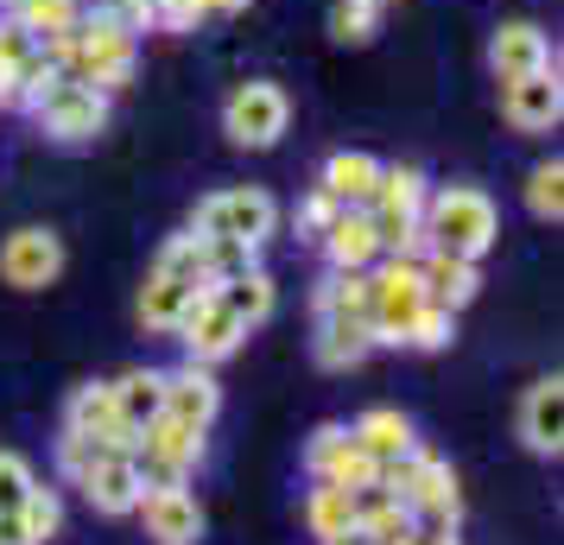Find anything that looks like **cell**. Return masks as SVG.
I'll return each mask as SVG.
<instances>
[{
  "label": "cell",
  "mask_w": 564,
  "mask_h": 545,
  "mask_svg": "<svg viewBox=\"0 0 564 545\" xmlns=\"http://www.w3.org/2000/svg\"><path fill=\"white\" fill-rule=\"evenodd\" d=\"M45 57H52L64 77L89 83V89H128L133 77V26L128 20H115V13H96V20H77L70 32H57L45 39Z\"/></svg>",
  "instance_id": "1"
},
{
  "label": "cell",
  "mask_w": 564,
  "mask_h": 545,
  "mask_svg": "<svg viewBox=\"0 0 564 545\" xmlns=\"http://www.w3.org/2000/svg\"><path fill=\"white\" fill-rule=\"evenodd\" d=\"M419 235H425V248H437V254L482 260L495 248V235H501V209L476 184H444V190H425Z\"/></svg>",
  "instance_id": "2"
},
{
  "label": "cell",
  "mask_w": 564,
  "mask_h": 545,
  "mask_svg": "<svg viewBox=\"0 0 564 545\" xmlns=\"http://www.w3.org/2000/svg\"><path fill=\"white\" fill-rule=\"evenodd\" d=\"M425 305H432V298H425V280H419V260L412 254H393L387 266L368 273V330H375V342L400 349L406 324L425 312Z\"/></svg>",
  "instance_id": "3"
},
{
  "label": "cell",
  "mask_w": 564,
  "mask_h": 545,
  "mask_svg": "<svg viewBox=\"0 0 564 545\" xmlns=\"http://www.w3.org/2000/svg\"><path fill=\"white\" fill-rule=\"evenodd\" d=\"M204 464V432L178 425V418H153L147 432H133V469L147 489H178Z\"/></svg>",
  "instance_id": "4"
},
{
  "label": "cell",
  "mask_w": 564,
  "mask_h": 545,
  "mask_svg": "<svg viewBox=\"0 0 564 545\" xmlns=\"http://www.w3.org/2000/svg\"><path fill=\"white\" fill-rule=\"evenodd\" d=\"M285 128H292V102H285L280 83H235L229 102H223V133H229L235 146H248V153H267V146H280Z\"/></svg>",
  "instance_id": "5"
},
{
  "label": "cell",
  "mask_w": 564,
  "mask_h": 545,
  "mask_svg": "<svg viewBox=\"0 0 564 545\" xmlns=\"http://www.w3.org/2000/svg\"><path fill=\"white\" fill-rule=\"evenodd\" d=\"M273 229H280V204H273L267 190H254V184H241V190H216V197H204L197 216H191V235L248 241V248H260Z\"/></svg>",
  "instance_id": "6"
},
{
  "label": "cell",
  "mask_w": 564,
  "mask_h": 545,
  "mask_svg": "<svg viewBox=\"0 0 564 545\" xmlns=\"http://www.w3.org/2000/svg\"><path fill=\"white\" fill-rule=\"evenodd\" d=\"M172 337L184 342V356L191 362H204V368H216V362H229L235 349H241V337H248V324L216 298V286H204L191 305H184V317H178V330Z\"/></svg>",
  "instance_id": "7"
},
{
  "label": "cell",
  "mask_w": 564,
  "mask_h": 545,
  "mask_svg": "<svg viewBox=\"0 0 564 545\" xmlns=\"http://www.w3.org/2000/svg\"><path fill=\"white\" fill-rule=\"evenodd\" d=\"M32 115H39V128L52 133V140L83 146V140H96V133L108 128V96L102 89H89V83H77V77H57L52 96L32 108Z\"/></svg>",
  "instance_id": "8"
},
{
  "label": "cell",
  "mask_w": 564,
  "mask_h": 545,
  "mask_svg": "<svg viewBox=\"0 0 564 545\" xmlns=\"http://www.w3.org/2000/svg\"><path fill=\"white\" fill-rule=\"evenodd\" d=\"M305 469L311 482H336V489H368L381 476V464L349 438V425H317L305 444Z\"/></svg>",
  "instance_id": "9"
},
{
  "label": "cell",
  "mask_w": 564,
  "mask_h": 545,
  "mask_svg": "<svg viewBox=\"0 0 564 545\" xmlns=\"http://www.w3.org/2000/svg\"><path fill=\"white\" fill-rule=\"evenodd\" d=\"M64 273V241L52 229H13L0 241V280L13 292H45Z\"/></svg>",
  "instance_id": "10"
},
{
  "label": "cell",
  "mask_w": 564,
  "mask_h": 545,
  "mask_svg": "<svg viewBox=\"0 0 564 545\" xmlns=\"http://www.w3.org/2000/svg\"><path fill=\"white\" fill-rule=\"evenodd\" d=\"M77 489H83V501H89L96 514L128 520L133 508H140L147 482H140V469H133V450H102V457L77 476Z\"/></svg>",
  "instance_id": "11"
},
{
  "label": "cell",
  "mask_w": 564,
  "mask_h": 545,
  "mask_svg": "<svg viewBox=\"0 0 564 545\" xmlns=\"http://www.w3.org/2000/svg\"><path fill=\"white\" fill-rule=\"evenodd\" d=\"M64 432L96 438L102 450H133V432H128V418H121V406H115V388H108V381H83V388L70 393Z\"/></svg>",
  "instance_id": "12"
},
{
  "label": "cell",
  "mask_w": 564,
  "mask_h": 545,
  "mask_svg": "<svg viewBox=\"0 0 564 545\" xmlns=\"http://www.w3.org/2000/svg\"><path fill=\"white\" fill-rule=\"evenodd\" d=\"M513 432L533 457H558L564 450V381L545 374L533 388L520 393V413H513Z\"/></svg>",
  "instance_id": "13"
},
{
  "label": "cell",
  "mask_w": 564,
  "mask_h": 545,
  "mask_svg": "<svg viewBox=\"0 0 564 545\" xmlns=\"http://www.w3.org/2000/svg\"><path fill=\"white\" fill-rule=\"evenodd\" d=\"M501 115H508V121H513L520 133H545V128H558V115H564L558 64H552V70H533V77L501 83Z\"/></svg>",
  "instance_id": "14"
},
{
  "label": "cell",
  "mask_w": 564,
  "mask_h": 545,
  "mask_svg": "<svg viewBox=\"0 0 564 545\" xmlns=\"http://www.w3.org/2000/svg\"><path fill=\"white\" fill-rule=\"evenodd\" d=\"M133 514L147 520V533L159 545H197V533H204V508H197L191 482H178V489H147Z\"/></svg>",
  "instance_id": "15"
},
{
  "label": "cell",
  "mask_w": 564,
  "mask_h": 545,
  "mask_svg": "<svg viewBox=\"0 0 564 545\" xmlns=\"http://www.w3.org/2000/svg\"><path fill=\"white\" fill-rule=\"evenodd\" d=\"M216 413H223V388H216V374H209L204 362H184V368L165 374V413H159V418H178V425L209 432Z\"/></svg>",
  "instance_id": "16"
},
{
  "label": "cell",
  "mask_w": 564,
  "mask_h": 545,
  "mask_svg": "<svg viewBox=\"0 0 564 545\" xmlns=\"http://www.w3.org/2000/svg\"><path fill=\"white\" fill-rule=\"evenodd\" d=\"M317 241H324V254H330L336 273H368L381 260V235H375V216L368 209H336V222Z\"/></svg>",
  "instance_id": "17"
},
{
  "label": "cell",
  "mask_w": 564,
  "mask_h": 545,
  "mask_svg": "<svg viewBox=\"0 0 564 545\" xmlns=\"http://www.w3.org/2000/svg\"><path fill=\"white\" fill-rule=\"evenodd\" d=\"M381 342L368 330V317H317V337H311V356L317 368H330V374H349L375 356Z\"/></svg>",
  "instance_id": "18"
},
{
  "label": "cell",
  "mask_w": 564,
  "mask_h": 545,
  "mask_svg": "<svg viewBox=\"0 0 564 545\" xmlns=\"http://www.w3.org/2000/svg\"><path fill=\"white\" fill-rule=\"evenodd\" d=\"M488 64H495V77H501V83L533 77V70H552V45H545V32H539L533 20H513V26L495 32Z\"/></svg>",
  "instance_id": "19"
},
{
  "label": "cell",
  "mask_w": 564,
  "mask_h": 545,
  "mask_svg": "<svg viewBox=\"0 0 564 545\" xmlns=\"http://www.w3.org/2000/svg\"><path fill=\"white\" fill-rule=\"evenodd\" d=\"M419 280H425V298H432V305H444V312H463V305L482 292V273H476V260L437 254V248H425V254H419Z\"/></svg>",
  "instance_id": "20"
},
{
  "label": "cell",
  "mask_w": 564,
  "mask_h": 545,
  "mask_svg": "<svg viewBox=\"0 0 564 545\" xmlns=\"http://www.w3.org/2000/svg\"><path fill=\"white\" fill-rule=\"evenodd\" d=\"M375 184H381V159H368V153H330V159H324V184H317V190H330L343 209H368Z\"/></svg>",
  "instance_id": "21"
},
{
  "label": "cell",
  "mask_w": 564,
  "mask_h": 545,
  "mask_svg": "<svg viewBox=\"0 0 564 545\" xmlns=\"http://www.w3.org/2000/svg\"><path fill=\"white\" fill-rule=\"evenodd\" d=\"M349 438L375 457V464H393V457H406L412 444V418L400 413V406H375V413H361L356 425H349Z\"/></svg>",
  "instance_id": "22"
},
{
  "label": "cell",
  "mask_w": 564,
  "mask_h": 545,
  "mask_svg": "<svg viewBox=\"0 0 564 545\" xmlns=\"http://www.w3.org/2000/svg\"><path fill=\"white\" fill-rule=\"evenodd\" d=\"M115 388V406L128 418V432H147L159 413H165V374L159 368H128L121 381H108Z\"/></svg>",
  "instance_id": "23"
},
{
  "label": "cell",
  "mask_w": 564,
  "mask_h": 545,
  "mask_svg": "<svg viewBox=\"0 0 564 545\" xmlns=\"http://www.w3.org/2000/svg\"><path fill=\"white\" fill-rule=\"evenodd\" d=\"M356 526L375 545H400L412 533V514H406V501H393L381 482H368V489H356Z\"/></svg>",
  "instance_id": "24"
},
{
  "label": "cell",
  "mask_w": 564,
  "mask_h": 545,
  "mask_svg": "<svg viewBox=\"0 0 564 545\" xmlns=\"http://www.w3.org/2000/svg\"><path fill=\"white\" fill-rule=\"evenodd\" d=\"M197 292L204 286H191V280H178V273H159L153 266V280H147V292H140V324H147V330H178L184 305H191Z\"/></svg>",
  "instance_id": "25"
},
{
  "label": "cell",
  "mask_w": 564,
  "mask_h": 545,
  "mask_svg": "<svg viewBox=\"0 0 564 545\" xmlns=\"http://www.w3.org/2000/svg\"><path fill=\"white\" fill-rule=\"evenodd\" d=\"M216 298H223V305H229V312L254 330V324H267V317H273V298H280V292H273V273L248 266V273L223 280V286H216Z\"/></svg>",
  "instance_id": "26"
},
{
  "label": "cell",
  "mask_w": 564,
  "mask_h": 545,
  "mask_svg": "<svg viewBox=\"0 0 564 545\" xmlns=\"http://www.w3.org/2000/svg\"><path fill=\"white\" fill-rule=\"evenodd\" d=\"M305 526H311V539L317 545L336 539V533H349V526H356V489L317 482V489L305 494Z\"/></svg>",
  "instance_id": "27"
},
{
  "label": "cell",
  "mask_w": 564,
  "mask_h": 545,
  "mask_svg": "<svg viewBox=\"0 0 564 545\" xmlns=\"http://www.w3.org/2000/svg\"><path fill=\"white\" fill-rule=\"evenodd\" d=\"M317 317H368V273H336L330 266V280L317 286Z\"/></svg>",
  "instance_id": "28"
},
{
  "label": "cell",
  "mask_w": 564,
  "mask_h": 545,
  "mask_svg": "<svg viewBox=\"0 0 564 545\" xmlns=\"http://www.w3.org/2000/svg\"><path fill=\"white\" fill-rule=\"evenodd\" d=\"M13 20L45 45V39H57V32L77 26V0H20V7H13Z\"/></svg>",
  "instance_id": "29"
},
{
  "label": "cell",
  "mask_w": 564,
  "mask_h": 545,
  "mask_svg": "<svg viewBox=\"0 0 564 545\" xmlns=\"http://www.w3.org/2000/svg\"><path fill=\"white\" fill-rule=\"evenodd\" d=\"M527 209H533L539 222H558L564 216V165L558 159H545L527 172Z\"/></svg>",
  "instance_id": "30"
},
{
  "label": "cell",
  "mask_w": 564,
  "mask_h": 545,
  "mask_svg": "<svg viewBox=\"0 0 564 545\" xmlns=\"http://www.w3.org/2000/svg\"><path fill=\"white\" fill-rule=\"evenodd\" d=\"M197 241H204V280L209 286H223V280H235V273L254 266V248H248V241H216V235H197Z\"/></svg>",
  "instance_id": "31"
},
{
  "label": "cell",
  "mask_w": 564,
  "mask_h": 545,
  "mask_svg": "<svg viewBox=\"0 0 564 545\" xmlns=\"http://www.w3.org/2000/svg\"><path fill=\"white\" fill-rule=\"evenodd\" d=\"M20 520L32 526V539H39V545H52V539H57V526H64V501H57V489L32 482L26 501H20Z\"/></svg>",
  "instance_id": "32"
},
{
  "label": "cell",
  "mask_w": 564,
  "mask_h": 545,
  "mask_svg": "<svg viewBox=\"0 0 564 545\" xmlns=\"http://www.w3.org/2000/svg\"><path fill=\"white\" fill-rule=\"evenodd\" d=\"M375 26H381V7H375V0H336L330 7V32L343 45H368Z\"/></svg>",
  "instance_id": "33"
},
{
  "label": "cell",
  "mask_w": 564,
  "mask_h": 545,
  "mask_svg": "<svg viewBox=\"0 0 564 545\" xmlns=\"http://www.w3.org/2000/svg\"><path fill=\"white\" fill-rule=\"evenodd\" d=\"M451 337H457V312H444V305H425V312L406 324L400 349H451Z\"/></svg>",
  "instance_id": "34"
},
{
  "label": "cell",
  "mask_w": 564,
  "mask_h": 545,
  "mask_svg": "<svg viewBox=\"0 0 564 545\" xmlns=\"http://www.w3.org/2000/svg\"><path fill=\"white\" fill-rule=\"evenodd\" d=\"M153 266L159 273H178V280H191V286H209L204 280V241H197V235H172V241L159 248Z\"/></svg>",
  "instance_id": "35"
},
{
  "label": "cell",
  "mask_w": 564,
  "mask_h": 545,
  "mask_svg": "<svg viewBox=\"0 0 564 545\" xmlns=\"http://www.w3.org/2000/svg\"><path fill=\"white\" fill-rule=\"evenodd\" d=\"M32 482H39V476H32L26 457H20V450H0V514H7V508H20Z\"/></svg>",
  "instance_id": "36"
},
{
  "label": "cell",
  "mask_w": 564,
  "mask_h": 545,
  "mask_svg": "<svg viewBox=\"0 0 564 545\" xmlns=\"http://www.w3.org/2000/svg\"><path fill=\"white\" fill-rule=\"evenodd\" d=\"M96 457H102V444H96V438H77V432H64V438H57V469H64V482H77Z\"/></svg>",
  "instance_id": "37"
},
{
  "label": "cell",
  "mask_w": 564,
  "mask_h": 545,
  "mask_svg": "<svg viewBox=\"0 0 564 545\" xmlns=\"http://www.w3.org/2000/svg\"><path fill=\"white\" fill-rule=\"evenodd\" d=\"M32 52H39V39H32L20 20H0V64H7V70H20Z\"/></svg>",
  "instance_id": "38"
},
{
  "label": "cell",
  "mask_w": 564,
  "mask_h": 545,
  "mask_svg": "<svg viewBox=\"0 0 564 545\" xmlns=\"http://www.w3.org/2000/svg\"><path fill=\"white\" fill-rule=\"evenodd\" d=\"M336 209H343V204H336L330 190H311L305 204H299V235H324L336 222Z\"/></svg>",
  "instance_id": "39"
},
{
  "label": "cell",
  "mask_w": 564,
  "mask_h": 545,
  "mask_svg": "<svg viewBox=\"0 0 564 545\" xmlns=\"http://www.w3.org/2000/svg\"><path fill=\"white\" fill-rule=\"evenodd\" d=\"M0 545H39V539H32V526L20 520V508H7V514H0Z\"/></svg>",
  "instance_id": "40"
},
{
  "label": "cell",
  "mask_w": 564,
  "mask_h": 545,
  "mask_svg": "<svg viewBox=\"0 0 564 545\" xmlns=\"http://www.w3.org/2000/svg\"><path fill=\"white\" fill-rule=\"evenodd\" d=\"M0 108H20V83H13L7 64H0Z\"/></svg>",
  "instance_id": "41"
},
{
  "label": "cell",
  "mask_w": 564,
  "mask_h": 545,
  "mask_svg": "<svg viewBox=\"0 0 564 545\" xmlns=\"http://www.w3.org/2000/svg\"><path fill=\"white\" fill-rule=\"evenodd\" d=\"M400 545H457V533H406Z\"/></svg>",
  "instance_id": "42"
},
{
  "label": "cell",
  "mask_w": 564,
  "mask_h": 545,
  "mask_svg": "<svg viewBox=\"0 0 564 545\" xmlns=\"http://www.w3.org/2000/svg\"><path fill=\"white\" fill-rule=\"evenodd\" d=\"M324 545H375V539H368L361 526H349V533H336V539H324Z\"/></svg>",
  "instance_id": "43"
},
{
  "label": "cell",
  "mask_w": 564,
  "mask_h": 545,
  "mask_svg": "<svg viewBox=\"0 0 564 545\" xmlns=\"http://www.w3.org/2000/svg\"><path fill=\"white\" fill-rule=\"evenodd\" d=\"M235 7H248V0H209V13H235Z\"/></svg>",
  "instance_id": "44"
},
{
  "label": "cell",
  "mask_w": 564,
  "mask_h": 545,
  "mask_svg": "<svg viewBox=\"0 0 564 545\" xmlns=\"http://www.w3.org/2000/svg\"><path fill=\"white\" fill-rule=\"evenodd\" d=\"M0 7H20V0H0Z\"/></svg>",
  "instance_id": "45"
},
{
  "label": "cell",
  "mask_w": 564,
  "mask_h": 545,
  "mask_svg": "<svg viewBox=\"0 0 564 545\" xmlns=\"http://www.w3.org/2000/svg\"><path fill=\"white\" fill-rule=\"evenodd\" d=\"M375 7H387V0H375Z\"/></svg>",
  "instance_id": "46"
}]
</instances>
